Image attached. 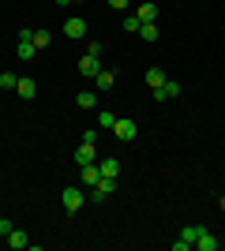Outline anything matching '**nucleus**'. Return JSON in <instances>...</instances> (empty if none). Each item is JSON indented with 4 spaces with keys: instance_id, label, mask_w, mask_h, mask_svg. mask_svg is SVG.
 I'll return each instance as SVG.
<instances>
[{
    "instance_id": "3",
    "label": "nucleus",
    "mask_w": 225,
    "mask_h": 251,
    "mask_svg": "<svg viewBox=\"0 0 225 251\" xmlns=\"http://www.w3.org/2000/svg\"><path fill=\"white\" fill-rule=\"evenodd\" d=\"M113 135H117L120 143H131V139L139 135V127H135V120H117V124H113Z\"/></svg>"
},
{
    "instance_id": "14",
    "label": "nucleus",
    "mask_w": 225,
    "mask_h": 251,
    "mask_svg": "<svg viewBox=\"0 0 225 251\" xmlns=\"http://www.w3.org/2000/svg\"><path fill=\"white\" fill-rule=\"evenodd\" d=\"M15 52H19V60H30L34 52H38V45H34V34H30V38H19V45H15Z\"/></svg>"
},
{
    "instance_id": "12",
    "label": "nucleus",
    "mask_w": 225,
    "mask_h": 251,
    "mask_svg": "<svg viewBox=\"0 0 225 251\" xmlns=\"http://www.w3.org/2000/svg\"><path fill=\"white\" fill-rule=\"evenodd\" d=\"M98 180H101V169H98V161H90V165H83V188H94Z\"/></svg>"
},
{
    "instance_id": "11",
    "label": "nucleus",
    "mask_w": 225,
    "mask_h": 251,
    "mask_svg": "<svg viewBox=\"0 0 225 251\" xmlns=\"http://www.w3.org/2000/svg\"><path fill=\"white\" fill-rule=\"evenodd\" d=\"M165 79H169V75H165V68H158V64H154V68H147V86H150V90H158Z\"/></svg>"
},
{
    "instance_id": "24",
    "label": "nucleus",
    "mask_w": 225,
    "mask_h": 251,
    "mask_svg": "<svg viewBox=\"0 0 225 251\" xmlns=\"http://www.w3.org/2000/svg\"><path fill=\"white\" fill-rule=\"evenodd\" d=\"M86 52H90V56H101V52H105V45H101V42H90V49H86Z\"/></svg>"
},
{
    "instance_id": "20",
    "label": "nucleus",
    "mask_w": 225,
    "mask_h": 251,
    "mask_svg": "<svg viewBox=\"0 0 225 251\" xmlns=\"http://www.w3.org/2000/svg\"><path fill=\"white\" fill-rule=\"evenodd\" d=\"M139 26H143V23L135 19V15H124V30H128V34H139Z\"/></svg>"
},
{
    "instance_id": "28",
    "label": "nucleus",
    "mask_w": 225,
    "mask_h": 251,
    "mask_svg": "<svg viewBox=\"0 0 225 251\" xmlns=\"http://www.w3.org/2000/svg\"><path fill=\"white\" fill-rule=\"evenodd\" d=\"M0 240H4V236H0Z\"/></svg>"
},
{
    "instance_id": "4",
    "label": "nucleus",
    "mask_w": 225,
    "mask_h": 251,
    "mask_svg": "<svg viewBox=\"0 0 225 251\" xmlns=\"http://www.w3.org/2000/svg\"><path fill=\"white\" fill-rule=\"evenodd\" d=\"M90 161H98V150H94V143H79V150H75V165L83 169V165H90Z\"/></svg>"
},
{
    "instance_id": "26",
    "label": "nucleus",
    "mask_w": 225,
    "mask_h": 251,
    "mask_svg": "<svg viewBox=\"0 0 225 251\" xmlns=\"http://www.w3.org/2000/svg\"><path fill=\"white\" fill-rule=\"evenodd\" d=\"M11 229H15V225H11V221H8V218H0V236H8V232H11Z\"/></svg>"
},
{
    "instance_id": "2",
    "label": "nucleus",
    "mask_w": 225,
    "mask_h": 251,
    "mask_svg": "<svg viewBox=\"0 0 225 251\" xmlns=\"http://www.w3.org/2000/svg\"><path fill=\"white\" fill-rule=\"evenodd\" d=\"M60 202H64L68 214L83 210V188H64V191H60Z\"/></svg>"
},
{
    "instance_id": "25",
    "label": "nucleus",
    "mask_w": 225,
    "mask_h": 251,
    "mask_svg": "<svg viewBox=\"0 0 225 251\" xmlns=\"http://www.w3.org/2000/svg\"><path fill=\"white\" fill-rule=\"evenodd\" d=\"M109 8L113 11H128V0H109Z\"/></svg>"
},
{
    "instance_id": "15",
    "label": "nucleus",
    "mask_w": 225,
    "mask_h": 251,
    "mask_svg": "<svg viewBox=\"0 0 225 251\" xmlns=\"http://www.w3.org/2000/svg\"><path fill=\"white\" fill-rule=\"evenodd\" d=\"M98 169H101V176H113V180L120 176V161H117V157H101Z\"/></svg>"
},
{
    "instance_id": "22",
    "label": "nucleus",
    "mask_w": 225,
    "mask_h": 251,
    "mask_svg": "<svg viewBox=\"0 0 225 251\" xmlns=\"http://www.w3.org/2000/svg\"><path fill=\"white\" fill-rule=\"evenodd\" d=\"M34 45L45 49V45H49V30H34Z\"/></svg>"
},
{
    "instance_id": "13",
    "label": "nucleus",
    "mask_w": 225,
    "mask_h": 251,
    "mask_svg": "<svg viewBox=\"0 0 225 251\" xmlns=\"http://www.w3.org/2000/svg\"><path fill=\"white\" fill-rule=\"evenodd\" d=\"M4 240H8V248H15V251L30 248V240H26V232H23V229H11L8 236H4Z\"/></svg>"
},
{
    "instance_id": "6",
    "label": "nucleus",
    "mask_w": 225,
    "mask_h": 251,
    "mask_svg": "<svg viewBox=\"0 0 225 251\" xmlns=\"http://www.w3.org/2000/svg\"><path fill=\"white\" fill-rule=\"evenodd\" d=\"M15 94H19V98H23V101H30V98H34V94H38V83H34L30 75H23L19 83H15Z\"/></svg>"
},
{
    "instance_id": "10",
    "label": "nucleus",
    "mask_w": 225,
    "mask_h": 251,
    "mask_svg": "<svg viewBox=\"0 0 225 251\" xmlns=\"http://www.w3.org/2000/svg\"><path fill=\"white\" fill-rule=\"evenodd\" d=\"M64 34L68 38H86V23L79 19V15H72V19L64 23Z\"/></svg>"
},
{
    "instance_id": "18",
    "label": "nucleus",
    "mask_w": 225,
    "mask_h": 251,
    "mask_svg": "<svg viewBox=\"0 0 225 251\" xmlns=\"http://www.w3.org/2000/svg\"><path fill=\"white\" fill-rule=\"evenodd\" d=\"M113 79H117V75H113V72H105V68H101V72L94 75V83H98V90H109V86H113Z\"/></svg>"
},
{
    "instance_id": "19",
    "label": "nucleus",
    "mask_w": 225,
    "mask_h": 251,
    "mask_svg": "<svg viewBox=\"0 0 225 251\" xmlns=\"http://www.w3.org/2000/svg\"><path fill=\"white\" fill-rule=\"evenodd\" d=\"M113 124H117V116H113V113H98V127L113 131Z\"/></svg>"
},
{
    "instance_id": "1",
    "label": "nucleus",
    "mask_w": 225,
    "mask_h": 251,
    "mask_svg": "<svg viewBox=\"0 0 225 251\" xmlns=\"http://www.w3.org/2000/svg\"><path fill=\"white\" fill-rule=\"evenodd\" d=\"M195 236H199V225H184L180 236L173 240V251H192L195 248Z\"/></svg>"
},
{
    "instance_id": "7",
    "label": "nucleus",
    "mask_w": 225,
    "mask_h": 251,
    "mask_svg": "<svg viewBox=\"0 0 225 251\" xmlns=\"http://www.w3.org/2000/svg\"><path fill=\"white\" fill-rule=\"evenodd\" d=\"M176 94H180V83H176V79H165V83L154 90V98H158V101H169V98H176Z\"/></svg>"
},
{
    "instance_id": "17",
    "label": "nucleus",
    "mask_w": 225,
    "mask_h": 251,
    "mask_svg": "<svg viewBox=\"0 0 225 251\" xmlns=\"http://www.w3.org/2000/svg\"><path fill=\"white\" fill-rule=\"evenodd\" d=\"M139 34H143V42H158V23H143V26H139Z\"/></svg>"
},
{
    "instance_id": "5",
    "label": "nucleus",
    "mask_w": 225,
    "mask_h": 251,
    "mask_svg": "<svg viewBox=\"0 0 225 251\" xmlns=\"http://www.w3.org/2000/svg\"><path fill=\"white\" fill-rule=\"evenodd\" d=\"M98 72H101V56H90V52H86L83 60H79V75H86V79H94Z\"/></svg>"
},
{
    "instance_id": "8",
    "label": "nucleus",
    "mask_w": 225,
    "mask_h": 251,
    "mask_svg": "<svg viewBox=\"0 0 225 251\" xmlns=\"http://www.w3.org/2000/svg\"><path fill=\"white\" fill-rule=\"evenodd\" d=\"M135 19H139V23H158V4L143 0L139 8H135Z\"/></svg>"
},
{
    "instance_id": "21",
    "label": "nucleus",
    "mask_w": 225,
    "mask_h": 251,
    "mask_svg": "<svg viewBox=\"0 0 225 251\" xmlns=\"http://www.w3.org/2000/svg\"><path fill=\"white\" fill-rule=\"evenodd\" d=\"M15 83H19V79H15L11 72H4V75H0V86H4V90H15Z\"/></svg>"
},
{
    "instance_id": "16",
    "label": "nucleus",
    "mask_w": 225,
    "mask_h": 251,
    "mask_svg": "<svg viewBox=\"0 0 225 251\" xmlns=\"http://www.w3.org/2000/svg\"><path fill=\"white\" fill-rule=\"evenodd\" d=\"M75 105H79V109H94L98 105V90H79V94H75Z\"/></svg>"
},
{
    "instance_id": "9",
    "label": "nucleus",
    "mask_w": 225,
    "mask_h": 251,
    "mask_svg": "<svg viewBox=\"0 0 225 251\" xmlns=\"http://www.w3.org/2000/svg\"><path fill=\"white\" fill-rule=\"evenodd\" d=\"M195 251H218V240L199 225V236H195Z\"/></svg>"
},
{
    "instance_id": "27",
    "label": "nucleus",
    "mask_w": 225,
    "mask_h": 251,
    "mask_svg": "<svg viewBox=\"0 0 225 251\" xmlns=\"http://www.w3.org/2000/svg\"><path fill=\"white\" fill-rule=\"evenodd\" d=\"M72 4H83V0H72Z\"/></svg>"
},
{
    "instance_id": "23",
    "label": "nucleus",
    "mask_w": 225,
    "mask_h": 251,
    "mask_svg": "<svg viewBox=\"0 0 225 251\" xmlns=\"http://www.w3.org/2000/svg\"><path fill=\"white\" fill-rule=\"evenodd\" d=\"M98 131H101V127H86V131H83V143H98Z\"/></svg>"
}]
</instances>
